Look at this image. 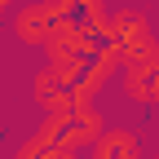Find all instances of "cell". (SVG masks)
I'll list each match as a JSON object with an SVG mask.
<instances>
[{
    "instance_id": "1",
    "label": "cell",
    "mask_w": 159,
    "mask_h": 159,
    "mask_svg": "<svg viewBox=\"0 0 159 159\" xmlns=\"http://www.w3.org/2000/svg\"><path fill=\"white\" fill-rule=\"evenodd\" d=\"M102 40L106 44L119 49V57L124 62H137V57H150L159 49V40H155V27H150V18L142 9H115L106 13V27H102Z\"/></svg>"
},
{
    "instance_id": "2",
    "label": "cell",
    "mask_w": 159,
    "mask_h": 159,
    "mask_svg": "<svg viewBox=\"0 0 159 159\" xmlns=\"http://www.w3.org/2000/svg\"><path fill=\"white\" fill-rule=\"evenodd\" d=\"M106 40H102V31L97 27H89L84 18H57L53 22V31H49V40H44V53L53 57V53H71V57H93L97 49H102Z\"/></svg>"
},
{
    "instance_id": "3",
    "label": "cell",
    "mask_w": 159,
    "mask_h": 159,
    "mask_svg": "<svg viewBox=\"0 0 159 159\" xmlns=\"http://www.w3.org/2000/svg\"><path fill=\"white\" fill-rule=\"evenodd\" d=\"M119 89L133 106L142 111H159V57H137V62H124V75H119Z\"/></svg>"
},
{
    "instance_id": "4",
    "label": "cell",
    "mask_w": 159,
    "mask_h": 159,
    "mask_svg": "<svg viewBox=\"0 0 159 159\" xmlns=\"http://www.w3.org/2000/svg\"><path fill=\"white\" fill-rule=\"evenodd\" d=\"M31 93H35V106L44 111V115L75 111V84H66V80H62V75H53L49 66H40V75H35Z\"/></svg>"
},
{
    "instance_id": "5",
    "label": "cell",
    "mask_w": 159,
    "mask_h": 159,
    "mask_svg": "<svg viewBox=\"0 0 159 159\" xmlns=\"http://www.w3.org/2000/svg\"><path fill=\"white\" fill-rule=\"evenodd\" d=\"M89 159H146V150H142V137H137L133 128H106L93 142Z\"/></svg>"
},
{
    "instance_id": "6",
    "label": "cell",
    "mask_w": 159,
    "mask_h": 159,
    "mask_svg": "<svg viewBox=\"0 0 159 159\" xmlns=\"http://www.w3.org/2000/svg\"><path fill=\"white\" fill-rule=\"evenodd\" d=\"M13 5H22V0H0V9H13Z\"/></svg>"
},
{
    "instance_id": "7",
    "label": "cell",
    "mask_w": 159,
    "mask_h": 159,
    "mask_svg": "<svg viewBox=\"0 0 159 159\" xmlns=\"http://www.w3.org/2000/svg\"><path fill=\"white\" fill-rule=\"evenodd\" d=\"M155 57H159V49H155Z\"/></svg>"
},
{
    "instance_id": "8",
    "label": "cell",
    "mask_w": 159,
    "mask_h": 159,
    "mask_svg": "<svg viewBox=\"0 0 159 159\" xmlns=\"http://www.w3.org/2000/svg\"><path fill=\"white\" fill-rule=\"evenodd\" d=\"M150 159H159V155H150Z\"/></svg>"
},
{
    "instance_id": "9",
    "label": "cell",
    "mask_w": 159,
    "mask_h": 159,
    "mask_svg": "<svg viewBox=\"0 0 159 159\" xmlns=\"http://www.w3.org/2000/svg\"><path fill=\"white\" fill-rule=\"evenodd\" d=\"M155 128H159V124H155Z\"/></svg>"
}]
</instances>
